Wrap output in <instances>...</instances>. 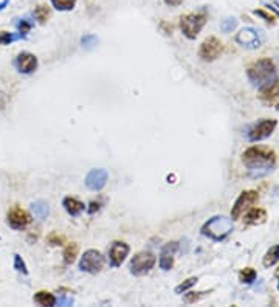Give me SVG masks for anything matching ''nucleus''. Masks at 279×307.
<instances>
[{"label":"nucleus","mask_w":279,"mask_h":307,"mask_svg":"<svg viewBox=\"0 0 279 307\" xmlns=\"http://www.w3.org/2000/svg\"><path fill=\"white\" fill-rule=\"evenodd\" d=\"M17 39H25V36L14 34L9 31H0V45H9L11 42H14Z\"/></svg>","instance_id":"obj_25"},{"label":"nucleus","mask_w":279,"mask_h":307,"mask_svg":"<svg viewBox=\"0 0 279 307\" xmlns=\"http://www.w3.org/2000/svg\"><path fill=\"white\" fill-rule=\"evenodd\" d=\"M33 28V23L28 20V19H22L19 23H17V30L22 36H27V33H30V30Z\"/></svg>","instance_id":"obj_32"},{"label":"nucleus","mask_w":279,"mask_h":307,"mask_svg":"<svg viewBox=\"0 0 279 307\" xmlns=\"http://www.w3.org/2000/svg\"><path fill=\"white\" fill-rule=\"evenodd\" d=\"M276 278H278V289H279V268L276 270Z\"/></svg>","instance_id":"obj_40"},{"label":"nucleus","mask_w":279,"mask_h":307,"mask_svg":"<svg viewBox=\"0 0 279 307\" xmlns=\"http://www.w3.org/2000/svg\"><path fill=\"white\" fill-rule=\"evenodd\" d=\"M207 23V14L204 11L199 12H189L180 17V28L185 37H188L189 41H194L199 36V33L204 30Z\"/></svg>","instance_id":"obj_4"},{"label":"nucleus","mask_w":279,"mask_h":307,"mask_svg":"<svg viewBox=\"0 0 279 307\" xmlns=\"http://www.w3.org/2000/svg\"><path fill=\"white\" fill-rule=\"evenodd\" d=\"M33 16L39 23H45L50 17H52V9H50V6H47V5H37L33 11Z\"/></svg>","instance_id":"obj_23"},{"label":"nucleus","mask_w":279,"mask_h":307,"mask_svg":"<svg viewBox=\"0 0 279 307\" xmlns=\"http://www.w3.org/2000/svg\"><path fill=\"white\" fill-rule=\"evenodd\" d=\"M47 240H48V244H50V245H55V247H58V245H64L66 236H62V234H59V233L55 231V233H52V234H48Z\"/></svg>","instance_id":"obj_28"},{"label":"nucleus","mask_w":279,"mask_h":307,"mask_svg":"<svg viewBox=\"0 0 279 307\" xmlns=\"http://www.w3.org/2000/svg\"><path fill=\"white\" fill-rule=\"evenodd\" d=\"M265 221H267V211H265L264 208H251L244 217V225L245 227L261 225Z\"/></svg>","instance_id":"obj_17"},{"label":"nucleus","mask_w":279,"mask_h":307,"mask_svg":"<svg viewBox=\"0 0 279 307\" xmlns=\"http://www.w3.org/2000/svg\"><path fill=\"white\" fill-rule=\"evenodd\" d=\"M52 5L58 11H71L76 5V0H52Z\"/></svg>","instance_id":"obj_26"},{"label":"nucleus","mask_w":279,"mask_h":307,"mask_svg":"<svg viewBox=\"0 0 279 307\" xmlns=\"http://www.w3.org/2000/svg\"><path fill=\"white\" fill-rule=\"evenodd\" d=\"M276 120H262L259 121L255 127H251V131L248 132V138L250 142H261V140L269 138L275 129H276Z\"/></svg>","instance_id":"obj_10"},{"label":"nucleus","mask_w":279,"mask_h":307,"mask_svg":"<svg viewBox=\"0 0 279 307\" xmlns=\"http://www.w3.org/2000/svg\"><path fill=\"white\" fill-rule=\"evenodd\" d=\"M236 25H237V20H236L234 17H228V19L222 20L220 30H222L223 33H230V31H233V30L236 28Z\"/></svg>","instance_id":"obj_29"},{"label":"nucleus","mask_w":279,"mask_h":307,"mask_svg":"<svg viewBox=\"0 0 279 307\" xmlns=\"http://www.w3.org/2000/svg\"><path fill=\"white\" fill-rule=\"evenodd\" d=\"M276 75V66L270 58H262L256 62H253L247 69L248 79L255 85H264L270 82Z\"/></svg>","instance_id":"obj_2"},{"label":"nucleus","mask_w":279,"mask_h":307,"mask_svg":"<svg viewBox=\"0 0 279 307\" xmlns=\"http://www.w3.org/2000/svg\"><path fill=\"white\" fill-rule=\"evenodd\" d=\"M107 178H109V174L106 169L103 168L92 169L85 177V186L90 191H101L106 186Z\"/></svg>","instance_id":"obj_14"},{"label":"nucleus","mask_w":279,"mask_h":307,"mask_svg":"<svg viewBox=\"0 0 279 307\" xmlns=\"http://www.w3.org/2000/svg\"><path fill=\"white\" fill-rule=\"evenodd\" d=\"M157 262V258L150 251H140L131 261V273L134 276H144L147 275Z\"/></svg>","instance_id":"obj_5"},{"label":"nucleus","mask_w":279,"mask_h":307,"mask_svg":"<svg viewBox=\"0 0 279 307\" xmlns=\"http://www.w3.org/2000/svg\"><path fill=\"white\" fill-rule=\"evenodd\" d=\"M6 219H8V225L12 230H25L30 224H31V216L28 211L22 210L17 205H14L6 214Z\"/></svg>","instance_id":"obj_9"},{"label":"nucleus","mask_w":279,"mask_h":307,"mask_svg":"<svg viewBox=\"0 0 279 307\" xmlns=\"http://www.w3.org/2000/svg\"><path fill=\"white\" fill-rule=\"evenodd\" d=\"M276 262H279V245H273L267 253H265L264 261H262V264H264L265 268L273 267Z\"/></svg>","instance_id":"obj_22"},{"label":"nucleus","mask_w":279,"mask_h":307,"mask_svg":"<svg viewBox=\"0 0 279 307\" xmlns=\"http://www.w3.org/2000/svg\"><path fill=\"white\" fill-rule=\"evenodd\" d=\"M269 8H272V11H276L279 14V3H275V6H269Z\"/></svg>","instance_id":"obj_39"},{"label":"nucleus","mask_w":279,"mask_h":307,"mask_svg":"<svg viewBox=\"0 0 279 307\" xmlns=\"http://www.w3.org/2000/svg\"><path fill=\"white\" fill-rule=\"evenodd\" d=\"M179 250V242H168V244H164L161 247V251H160V258H158V264H160V268L164 272H169L171 268L174 267V258H175V253Z\"/></svg>","instance_id":"obj_12"},{"label":"nucleus","mask_w":279,"mask_h":307,"mask_svg":"<svg viewBox=\"0 0 279 307\" xmlns=\"http://www.w3.org/2000/svg\"><path fill=\"white\" fill-rule=\"evenodd\" d=\"M14 268L17 272L23 273V275H28V268H27V264L22 259L20 254H14Z\"/></svg>","instance_id":"obj_31"},{"label":"nucleus","mask_w":279,"mask_h":307,"mask_svg":"<svg viewBox=\"0 0 279 307\" xmlns=\"http://www.w3.org/2000/svg\"><path fill=\"white\" fill-rule=\"evenodd\" d=\"M131 247L123 240H115L109 248V261L112 267H120L129 256Z\"/></svg>","instance_id":"obj_11"},{"label":"nucleus","mask_w":279,"mask_h":307,"mask_svg":"<svg viewBox=\"0 0 279 307\" xmlns=\"http://www.w3.org/2000/svg\"><path fill=\"white\" fill-rule=\"evenodd\" d=\"M8 3H9V0H3V2L0 3V11H3V9H5V6H6Z\"/></svg>","instance_id":"obj_38"},{"label":"nucleus","mask_w":279,"mask_h":307,"mask_svg":"<svg viewBox=\"0 0 279 307\" xmlns=\"http://www.w3.org/2000/svg\"><path fill=\"white\" fill-rule=\"evenodd\" d=\"M259 98L265 102H273L279 98V79H272L270 82L264 84L259 90Z\"/></svg>","instance_id":"obj_16"},{"label":"nucleus","mask_w":279,"mask_h":307,"mask_svg":"<svg viewBox=\"0 0 279 307\" xmlns=\"http://www.w3.org/2000/svg\"><path fill=\"white\" fill-rule=\"evenodd\" d=\"M197 278L196 276H193V278H188L186 281H183L182 284H179L175 287V293H185V292H188L189 289H191L193 286H196L197 284Z\"/></svg>","instance_id":"obj_27"},{"label":"nucleus","mask_w":279,"mask_h":307,"mask_svg":"<svg viewBox=\"0 0 279 307\" xmlns=\"http://www.w3.org/2000/svg\"><path fill=\"white\" fill-rule=\"evenodd\" d=\"M278 110H279V104H278Z\"/></svg>","instance_id":"obj_41"},{"label":"nucleus","mask_w":279,"mask_h":307,"mask_svg":"<svg viewBox=\"0 0 279 307\" xmlns=\"http://www.w3.org/2000/svg\"><path fill=\"white\" fill-rule=\"evenodd\" d=\"M223 53V44L217 39V37H208L200 45V50H199V56L202 61L205 62H212L217 58H220V55Z\"/></svg>","instance_id":"obj_8"},{"label":"nucleus","mask_w":279,"mask_h":307,"mask_svg":"<svg viewBox=\"0 0 279 307\" xmlns=\"http://www.w3.org/2000/svg\"><path fill=\"white\" fill-rule=\"evenodd\" d=\"M56 304H59V306H71V304H73V300H71V298H64V300L56 301Z\"/></svg>","instance_id":"obj_37"},{"label":"nucleus","mask_w":279,"mask_h":307,"mask_svg":"<svg viewBox=\"0 0 279 307\" xmlns=\"http://www.w3.org/2000/svg\"><path fill=\"white\" fill-rule=\"evenodd\" d=\"M256 270L255 268H251V267H245L240 270L239 273V279H240V283H244V284H251L253 281L256 279Z\"/></svg>","instance_id":"obj_24"},{"label":"nucleus","mask_w":279,"mask_h":307,"mask_svg":"<svg viewBox=\"0 0 279 307\" xmlns=\"http://www.w3.org/2000/svg\"><path fill=\"white\" fill-rule=\"evenodd\" d=\"M33 300H34V303H37V304H41V306H48V307L56 306V301H58L53 293H50V292H47V290L37 292Z\"/></svg>","instance_id":"obj_19"},{"label":"nucleus","mask_w":279,"mask_h":307,"mask_svg":"<svg viewBox=\"0 0 279 307\" xmlns=\"http://www.w3.org/2000/svg\"><path fill=\"white\" fill-rule=\"evenodd\" d=\"M242 163L248 169H270L276 163V154L265 146H251L242 154Z\"/></svg>","instance_id":"obj_1"},{"label":"nucleus","mask_w":279,"mask_h":307,"mask_svg":"<svg viewBox=\"0 0 279 307\" xmlns=\"http://www.w3.org/2000/svg\"><path fill=\"white\" fill-rule=\"evenodd\" d=\"M255 14H256V16H259V17H262L265 22H269V23H272V25L276 22V17L272 14L270 11H265V9H256V11H255Z\"/></svg>","instance_id":"obj_34"},{"label":"nucleus","mask_w":279,"mask_h":307,"mask_svg":"<svg viewBox=\"0 0 279 307\" xmlns=\"http://www.w3.org/2000/svg\"><path fill=\"white\" fill-rule=\"evenodd\" d=\"M104 264H106V259H104L103 253L98 250H87L79 261V268L85 273L96 275L103 270Z\"/></svg>","instance_id":"obj_6"},{"label":"nucleus","mask_w":279,"mask_h":307,"mask_svg":"<svg viewBox=\"0 0 279 307\" xmlns=\"http://www.w3.org/2000/svg\"><path fill=\"white\" fill-rule=\"evenodd\" d=\"M233 231V219L226 216H214L202 227V234L212 240H223Z\"/></svg>","instance_id":"obj_3"},{"label":"nucleus","mask_w":279,"mask_h":307,"mask_svg":"<svg viewBox=\"0 0 279 307\" xmlns=\"http://www.w3.org/2000/svg\"><path fill=\"white\" fill-rule=\"evenodd\" d=\"M207 293H209V292H189L185 295V301L186 303H197V301H200L202 298H204Z\"/></svg>","instance_id":"obj_30"},{"label":"nucleus","mask_w":279,"mask_h":307,"mask_svg":"<svg viewBox=\"0 0 279 307\" xmlns=\"http://www.w3.org/2000/svg\"><path fill=\"white\" fill-rule=\"evenodd\" d=\"M31 211H33V214L37 217V219H39V221H44V219H47L48 214H50L48 203L44 202V200L33 202V203H31Z\"/></svg>","instance_id":"obj_20"},{"label":"nucleus","mask_w":279,"mask_h":307,"mask_svg":"<svg viewBox=\"0 0 279 307\" xmlns=\"http://www.w3.org/2000/svg\"><path fill=\"white\" fill-rule=\"evenodd\" d=\"M81 44H82V47H85V48H92V47H95V45L98 44V37L93 36V34H85V36H82Z\"/></svg>","instance_id":"obj_33"},{"label":"nucleus","mask_w":279,"mask_h":307,"mask_svg":"<svg viewBox=\"0 0 279 307\" xmlns=\"http://www.w3.org/2000/svg\"><path fill=\"white\" fill-rule=\"evenodd\" d=\"M62 207H64V210L70 216H79L85 210V205L74 197H66L64 200H62Z\"/></svg>","instance_id":"obj_18"},{"label":"nucleus","mask_w":279,"mask_h":307,"mask_svg":"<svg viewBox=\"0 0 279 307\" xmlns=\"http://www.w3.org/2000/svg\"><path fill=\"white\" fill-rule=\"evenodd\" d=\"M88 207H90V208H88V213L93 214L95 211H98V210H99V203H98V202H92L90 205H88Z\"/></svg>","instance_id":"obj_36"},{"label":"nucleus","mask_w":279,"mask_h":307,"mask_svg":"<svg viewBox=\"0 0 279 307\" xmlns=\"http://www.w3.org/2000/svg\"><path fill=\"white\" fill-rule=\"evenodd\" d=\"M259 200V193L255 189H248V191H242L239 194V197L236 199L234 205H233V210H231V219L236 221L242 216L250 207H253L256 202Z\"/></svg>","instance_id":"obj_7"},{"label":"nucleus","mask_w":279,"mask_h":307,"mask_svg":"<svg viewBox=\"0 0 279 307\" xmlns=\"http://www.w3.org/2000/svg\"><path fill=\"white\" fill-rule=\"evenodd\" d=\"M236 42L239 45H242L244 48H258L261 45V41H259V36H258V31L253 30V28H244L240 30L236 36Z\"/></svg>","instance_id":"obj_15"},{"label":"nucleus","mask_w":279,"mask_h":307,"mask_svg":"<svg viewBox=\"0 0 279 307\" xmlns=\"http://www.w3.org/2000/svg\"><path fill=\"white\" fill-rule=\"evenodd\" d=\"M14 66H16L19 73L30 75V73L36 72L37 66H39V62H37V58L33 53H28V51H22V53H19V56L16 58Z\"/></svg>","instance_id":"obj_13"},{"label":"nucleus","mask_w":279,"mask_h":307,"mask_svg":"<svg viewBox=\"0 0 279 307\" xmlns=\"http://www.w3.org/2000/svg\"><path fill=\"white\" fill-rule=\"evenodd\" d=\"M79 253V245L76 244V242H71V244H69L64 250V253H62V256H64V262L67 265H71L74 261H76V256H78Z\"/></svg>","instance_id":"obj_21"},{"label":"nucleus","mask_w":279,"mask_h":307,"mask_svg":"<svg viewBox=\"0 0 279 307\" xmlns=\"http://www.w3.org/2000/svg\"><path fill=\"white\" fill-rule=\"evenodd\" d=\"M168 6H180L183 3V0H163Z\"/></svg>","instance_id":"obj_35"}]
</instances>
